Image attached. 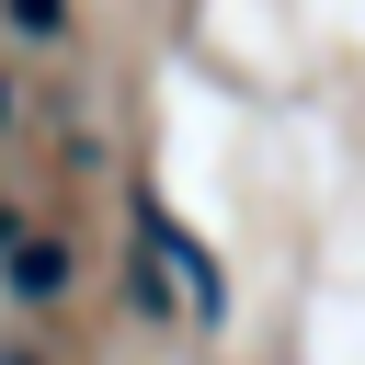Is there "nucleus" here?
<instances>
[{"mask_svg": "<svg viewBox=\"0 0 365 365\" xmlns=\"http://www.w3.org/2000/svg\"><path fill=\"white\" fill-rule=\"evenodd\" d=\"M68 297H80L68 228L34 217L23 194H0V308H11V319H68Z\"/></svg>", "mask_w": 365, "mask_h": 365, "instance_id": "obj_1", "label": "nucleus"}, {"mask_svg": "<svg viewBox=\"0 0 365 365\" xmlns=\"http://www.w3.org/2000/svg\"><path fill=\"white\" fill-rule=\"evenodd\" d=\"M0 11H11L34 46H57V34H68V0H0Z\"/></svg>", "mask_w": 365, "mask_h": 365, "instance_id": "obj_2", "label": "nucleus"}, {"mask_svg": "<svg viewBox=\"0 0 365 365\" xmlns=\"http://www.w3.org/2000/svg\"><path fill=\"white\" fill-rule=\"evenodd\" d=\"M23 137V91H11V68H0V148Z\"/></svg>", "mask_w": 365, "mask_h": 365, "instance_id": "obj_3", "label": "nucleus"}]
</instances>
